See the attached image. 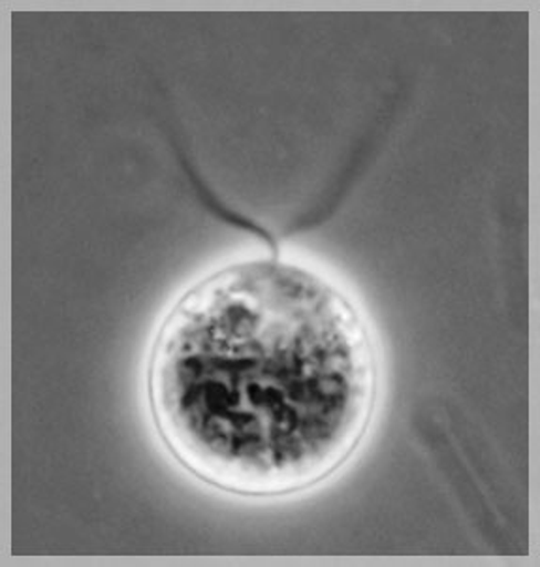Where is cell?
<instances>
[{
  "label": "cell",
  "mask_w": 540,
  "mask_h": 567,
  "mask_svg": "<svg viewBox=\"0 0 540 567\" xmlns=\"http://www.w3.org/2000/svg\"><path fill=\"white\" fill-rule=\"evenodd\" d=\"M381 365L351 298L302 266L246 260L193 285L164 317L147 400L196 480L247 498L309 491L359 451Z\"/></svg>",
  "instance_id": "6da1fadb"
}]
</instances>
